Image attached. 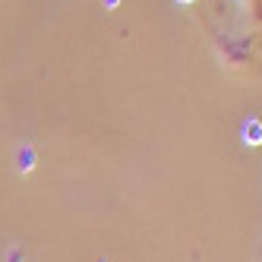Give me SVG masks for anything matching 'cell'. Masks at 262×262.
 I'll list each match as a JSON object with an SVG mask.
<instances>
[{"instance_id":"cell-1","label":"cell","mask_w":262,"mask_h":262,"mask_svg":"<svg viewBox=\"0 0 262 262\" xmlns=\"http://www.w3.org/2000/svg\"><path fill=\"white\" fill-rule=\"evenodd\" d=\"M243 142L247 145H262V123L256 117H250L247 123H243Z\"/></svg>"},{"instance_id":"cell-2","label":"cell","mask_w":262,"mask_h":262,"mask_svg":"<svg viewBox=\"0 0 262 262\" xmlns=\"http://www.w3.org/2000/svg\"><path fill=\"white\" fill-rule=\"evenodd\" d=\"M32 167H35V148H32V145H26L23 152H19V171L26 174V171H32Z\"/></svg>"},{"instance_id":"cell-3","label":"cell","mask_w":262,"mask_h":262,"mask_svg":"<svg viewBox=\"0 0 262 262\" xmlns=\"http://www.w3.org/2000/svg\"><path fill=\"white\" fill-rule=\"evenodd\" d=\"M247 10H262V0H240Z\"/></svg>"},{"instance_id":"cell-4","label":"cell","mask_w":262,"mask_h":262,"mask_svg":"<svg viewBox=\"0 0 262 262\" xmlns=\"http://www.w3.org/2000/svg\"><path fill=\"white\" fill-rule=\"evenodd\" d=\"M177 4H196V0H177Z\"/></svg>"}]
</instances>
